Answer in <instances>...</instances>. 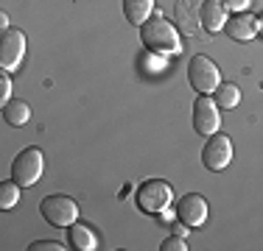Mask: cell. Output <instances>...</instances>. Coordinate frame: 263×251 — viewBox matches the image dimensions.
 Instances as JSON below:
<instances>
[{
	"label": "cell",
	"mask_w": 263,
	"mask_h": 251,
	"mask_svg": "<svg viewBox=\"0 0 263 251\" xmlns=\"http://www.w3.org/2000/svg\"><path fill=\"white\" fill-rule=\"evenodd\" d=\"M140 42L152 53H182V42H179V28H174L165 17H148L140 25Z\"/></svg>",
	"instance_id": "cell-1"
},
{
	"label": "cell",
	"mask_w": 263,
	"mask_h": 251,
	"mask_svg": "<svg viewBox=\"0 0 263 251\" xmlns=\"http://www.w3.org/2000/svg\"><path fill=\"white\" fill-rule=\"evenodd\" d=\"M187 81H191V87L196 92H202V95H210V92L218 90V84H221V73H218L216 61L210 59V56H193L191 65H187Z\"/></svg>",
	"instance_id": "cell-2"
},
{
	"label": "cell",
	"mask_w": 263,
	"mask_h": 251,
	"mask_svg": "<svg viewBox=\"0 0 263 251\" xmlns=\"http://www.w3.org/2000/svg\"><path fill=\"white\" fill-rule=\"evenodd\" d=\"M42 171H45V156H42L40 148H26L14 156L11 162V179L20 187H31L40 181Z\"/></svg>",
	"instance_id": "cell-3"
},
{
	"label": "cell",
	"mask_w": 263,
	"mask_h": 251,
	"mask_svg": "<svg viewBox=\"0 0 263 251\" xmlns=\"http://www.w3.org/2000/svg\"><path fill=\"white\" fill-rule=\"evenodd\" d=\"M40 215L51 226H56V229H67V226L76 223L79 206H76V201L67 196H48L40 201Z\"/></svg>",
	"instance_id": "cell-4"
},
{
	"label": "cell",
	"mask_w": 263,
	"mask_h": 251,
	"mask_svg": "<svg viewBox=\"0 0 263 251\" xmlns=\"http://www.w3.org/2000/svg\"><path fill=\"white\" fill-rule=\"evenodd\" d=\"M171 201H174V193L162 179H148L137 190V206L143 212H148V215H160L162 210L171 206Z\"/></svg>",
	"instance_id": "cell-5"
},
{
	"label": "cell",
	"mask_w": 263,
	"mask_h": 251,
	"mask_svg": "<svg viewBox=\"0 0 263 251\" xmlns=\"http://www.w3.org/2000/svg\"><path fill=\"white\" fill-rule=\"evenodd\" d=\"M230 159H233V142H230L227 134H210L208 137V145L202 148V162L204 168L213 173L224 171V168L230 165Z\"/></svg>",
	"instance_id": "cell-6"
},
{
	"label": "cell",
	"mask_w": 263,
	"mask_h": 251,
	"mask_svg": "<svg viewBox=\"0 0 263 251\" xmlns=\"http://www.w3.org/2000/svg\"><path fill=\"white\" fill-rule=\"evenodd\" d=\"M26 56V34L17 28H6L0 36V67L3 70H17Z\"/></svg>",
	"instance_id": "cell-7"
},
{
	"label": "cell",
	"mask_w": 263,
	"mask_h": 251,
	"mask_svg": "<svg viewBox=\"0 0 263 251\" xmlns=\"http://www.w3.org/2000/svg\"><path fill=\"white\" fill-rule=\"evenodd\" d=\"M218 126H221V115H218V103L208 95L196 98V103H193V129H196V134H216Z\"/></svg>",
	"instance_id": "cell-8"
},
{
	"label": "cell",
	"mask_w": 263,
	"mask_h": 251,
	"mask_svg": "<svg viewBox=\"0 0 263 251\" xmlns=\"http://www.w3.org/2000/svg\"><path fill=\"white\" fill-rule=\"evenodd\" d=\"M177 221L185 223L187 229H199L208 221V201L196 193H187L185 198L177 201Z\"/></svg>",
	"instance_id": "cell-9"
},
{
	"label": "cell",
	"mask_w": 263,
	"mask_h": 251,
	"mask_svg": "<svg viewBox=\"0 0 263 251\" xmlns=\"http://www.w3.org/2000/svg\"><path fill=\"white\" fill-rule=\"evenodd\" d=\"M199 23L210 34L224 31V23H227V6H224V0H202V6H199Z\"/></svg>",
	"instance_id": "cell-10"
},
{
	"label": "cell",
	"mask_w": 263,
	"mask_h": 251,
	"mask_svg": "<svg viewBox=\"0 0 263 251\" xmlns=\"http://www.w3.org/2000/svg\"><path fill=\"white\" fill-rule=\"evenodd\" d=\"M224 34H227L230 39H235V42L252 39V36L258 34V17L247 14V11H238V14H233L227 23H224Z\"/></svg>",
	"instance_id": "cell-11"
},
{
	"label": "cell",
	"mask_w": 263,
	"mask_h": 251,
	"mask_svg": "<svg viewBox=\"0 0 263 251\" xmlns=\"http://www.w3.org/2000/svg\"><path fill=\"white\" fill-rule=\"evenodd\" d=\"M67 246L76 251H96L98 240L84 223H73V226H67Z\"/></svg>",
	"instance_id": "cell-12"
},
{
	"label": "cell",
	"mask_w": 263,
	"mask_h": 251,
	"mask_svg": "<svg viewBox=\"0 0 263 251\" xmlns=\"http://www.w3.org/2000/svg\"><path fill=\"white\" fill-rule=\"evenodd\" d=\"M174 14H177V23H179V31H182V34H196V28H199V23H196V0H177Z\"/></svg>",
	"instance_id": "cell-13"
},
{
	"label": "cell",
	"mask_w": 263,
	"mask_h": 251,
	"mask_svg": "<svg viewBox=\"0 0 263 251\" xmlns=\"http://www.w3.org/2000/svg\"><path fill=\"white\" fill-rule=\"evenodd\" d=\"M152 9H154V0H123V14L135 25L146 23L152 17Z\"/></svg>",
	"instance_id": "cell-14"
},
{
	"label": "cell",
	"mask_w": 263,
	"mask_h": 251,
	"mask_svg": "<svg viewBox=\"0 0 263 251\" xmlns=\"http://www.w3.org/2000/svg\"><path fill=\"white\" fill-rule=\"evenodd\" d=\"M3 120L9 126H26L31 120V106L26 100H9V103L3 106Z\"/></svg>",
	"instance_id": "cell-15"
},
{
	"label": "cell",
	"mask_w": 263,
	"mask_h": 251,
	"mask_svg": "<svg viewBox=\"0 0 263 251\" xmlns=\"http://www.w3.org/2000/svg\"><path fill=\"white\" fill-rule=\"evenodd\" d=\"M216 103H218V109H235V106L241 103V90H238L235 84H218Z\"/></svg>",
	"instance_id": "cell-16"
},
{
	"label": "cell",
	"mask_w": 263,
	"mask_h": 251,
	"mask_svg": "<svg viewBox=\"0 0 263 251\" xmlns=\"http://www.w3.org/2000/svg\"><path fill=\"white\" fill-rule=\"evenodd\" d=\"M17 201H20V184H17V181H3V184H0V206H3V210H11Z\"/></svg>",
	"instance_id": "cell-17"
},
{
	"label": "cell",
	"mask_w": 263,
	"mask_h": 251,
	"mask_svg": "<svg viewBox=\"0 0 263 251\" xmlns=\"http://www.w3.org/2000/svg\"><path fill=\"white\" fill-rule=\"evenodd\" d=\"M11 100V81H9V70L0 73V103H9Z\"/></svg>",
	"instance_id": "cell-18"
},
{
	"label": "cell",
	"mask_w": 263,
	"mask_h": 251,
	"mask_svg": "<svg viewBox=\"0 0 263 251\" xmlns=\"http://www.w3.org/2000/svg\"><path fill=\"white\" fill-rule=\"evenodd\" d=\"M160 251H187V246H185V240H182L179 235H171V237H168V240L160 246Z\"/></svg>",
	"instance_id": "cell-19"
},
{
	"label": "cell",
	"mask_w": 263,
	"mask_h": 251,
	"mask_svg": "<svg viewBox=\"0 0 263 251\" xmlns=\"http://www.w3.org/2000/svg\"><path fill=\"white\" fill-rule=\"evenodd\" d=\"M28 251H62V243H56V240H36V243H31Z\"/></svg>",
	"instance_id": "cell-20"
},
{
	"label": "cell",
	"mask_w": 263,
	"mask_h": 251,
	"mask_svg": "<svg viewBox=\"0 0 263 251\" xmlns=\"http://www.w3.org/2000/svg\"><path fill=\"white\" fill-rule=\"evenodd\" d=\"M249 3H252V0H224V6H227L230 11H235V14L238 11H247Z\"/></svg>",
	"instance_id": "cell-21"
},
{
	"label": "cell",
	"mask_w": 263,
	"mask_h": 251,
	"mask_svg": "<svg viewBox=\"0 0 263 251\" xmlns=\"http://www.w3.org/2000/svg\"><path fill=\"white\" fill-rule=\"evenodd\" d=\"M0 28H9V14H6V11H3V14H0Z\"/></svg>",
	"instance_id": "cell-22"
},
{
	"label": "cell",
	"mask_w": 263,
	"mask_h": 251,
	"mask_svg": "<svg viewBox=\"0 0 263 251\" xmlns=\"http://www.w3.org/2000/svg\"><path fill=\"white\" fill-rule=\"evenodd\" d=\"M185 232H187V226H185V223H179V226H177V235H179V237H185Z\"/></svg>",
	"instance_id": "cell-23"
},
{
	"label": "cell",
	"mask_w": 263,
	"mask_h": 251,
	"mask_svg": "<svg viewBox=\"0 0 263 251\" xmlns=\"http://www.w3.org/2000/svg\"><path fill=\"white\" fill-rule=\"evenodd\" d=\"M258 28H263V17H260V20H258Z\"/></svg>",
	"instance_id": "cell-24"
}]
</instances>
